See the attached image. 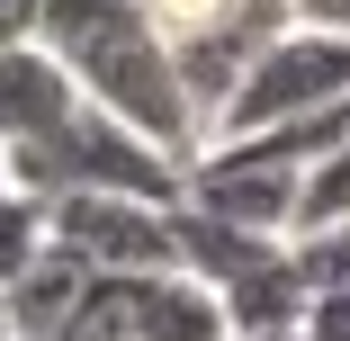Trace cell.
Instances as JSON below:
<instances>
[{
    "label": "cell",
    "instance_id": "3",
    "mask_svg": "<svg viewBox=\"0 0 350 341\" xmlns=\"http://www.w3.org/2000/svg\"><path fill=\"white\" fill-rule=\"evenodd\" d=\"M350 108V36H323V27H288L252 72L234 81L225 117L206 144H243V135H278V126H306V117H332Z\"/></svg>",
    "mask_w": 350,
    "mask_h": 341
},
{
    "label": "cell",
    "instance_id": "12",
    "mask_svg": "<svg viewBox=\"0 0 350 341\" xmlns=\"http://www.w3.org/2000/svg\"><path fill=\"white\" fill-rule=\"evenodd\" d=\"M323 225H350V135H341V144L306 171V189H297V234H323Z\"/></svg>",
    "mask_w": 350,
    "mask_h": 341
},
{
    "label": "cell",
    "instance_id": "18",
    "mask_svg": "<svg viewBox=\"0 0 350 341\" xmlns=\"http://www.w3.org/2000/svg\"><path fill=\"white\" fill-rule=\"evenodd\" d=\"M0 341H10V297H0Z\"/></svg>",
    "mask_w": 350,
    "mask_h": 341
},
{
    "label": "cell",
    "instance_id": "5",
    "mask_svg": "<svg viewBox=\"0 0 350 341\" xmlns=\"http://www.w3.org/2000/svg\"><path fill=\"white\" fill-rule=\"evenodd\" d=\"M297 189H306V171H278V162H260L252 144H206L198 162H189V207H206V216H225V225H243V234H269V243H288L297 234Z\"/></svg>",
    "mask_w": 350,
    "mask_h": 341
},
{
    "label": "cell",
    "instance_id": "7",
    "mask_svg": "<svg viewBox=\"0 0 350 341\" xmlns=\"http://www.w3.org/2000/svg\"><path fill=\"white\" fill-rule=\"evenodd\" d=\"M288 243H269V234H243V225H225V216H206V207H171V269H189V279H206V288H234V279H252L260 260H278Z\"/></svg>",
    "mask_w": 350,
    "mask_h": 341
},
{
    "label": "cell",
    "instance_id": "6",
    "mask_svg": "<svg viewBox=\"0 0 350 341\" xmlns=\"http://www.w3.org/2000/svg\"><path fill=\"white\" fill-rule=\"evenodd\" d=\"M72 117H81V81L45 45H10L0 54V153H27L45 135H63Z\"/></svg>",
    "mask_w": 350,
    "mask_h": 341
},
{
    "label": "cell",
    "instance_id": "16",
    "mask_svg": "<svg viewBox=\"0 0 350 341\" xmlns=\"http://www.w3.org/2000/svg\"><path fill=\"white\" fill-rule=\"evenodd\" d=\"M36 18H45V0H0V54L36 45Z\"/></svg>",
    "mask_w": 350,
    "mask_h": 341
},
{
    "label": "cell",
    "instance_id": "15",
    "mask_svg": "<svg viewBox=\"0 0 350 341\" xmlns=\"http://www.w3.org/2000/svg\"><path fill=\"white\" fill-rule=\"evenodd\" d=\"M144 10H153V27H162V36H189V27H206V18H216L225 0H144Z\"/></svg>",
    "mask_w": 350,
    "mask_h": 341
},
{
    "label": "cell",
    "instance_id": "13",
    "mask_svg": "<svg viewBox=\"0 0 350 341\" xmlns=\"http://www.w3.org/2000/svg\"><path fill=\"white\" fill-rule=\"evenodd\" d=\"M297 279L306 297H350V225H323V234H297Z\"/></svg>",
    "mask_w": 350,
    "mask_h": 341
},
{
    "label": "cell",
    "instance_id": "10",
    "mask_svg": "<svg viewBox=\"0 0 350 341\" xmlns=\"http://www.w3.org/2000/svg\"><path fill=\"white\" fill-rule=\"evenodd\" d=\"M297 314H306L297 251L260 260L252 279H234V288H225V323H234V341H278V332H297Z\"/></svg>",
    "mask_w": 350,
    "mask_h": 341
},
{
    "label": "cell",
    "instance_id": "14",
    "mask_svg": "<svg viewBox=\"0 0 350 341\" xmlns=\"http://www.w3.org/2000/svg\"><path fill=\"white\" fill-rule=\"evenodd\" d=\"M297 341H350V297H306Z\"/></svg>",
    "mask_w": 350,
    "mask_h": 341
},
{
    "label": "cell",
    "instance_id": "19",
    "mask_svg": "<svg viewBox=\"0 0 350 341\" xmlns=\"http://www.w3.org/2000/svg\"><path fill=\"white\" fill-rule=\"evenodd\" d=\"M0 189H10V153H0Z\"/></svg>",
    "mask_w": 350,
    "mask_h": 341
},
{
    "label": "cell",
    "instance_id": "20",
    "mask_svg": "<svg viewBox=\"0 0 350 341\" xmlns=\"http://www.w3.org/2000/svg\"><path fill=\"white\" fill-rule=\"evenodd\" d=\"M278 341H297V332H278Z\"/></svg>",
    "mask_w": 350,
    "mask_h": 341
},
{
    "label": "cell",
    "instance_id": "2",
    "mask_svg": "<svg viewBox=\"0 0 350 341\" xmlns=\"http://www.w3.org/2000/svg\"><path fill=\"white\" fill-rule=\"evenodd\" d=\"M10 189H27V197H144V207H180L189 162H171L162 144H144L135 126H117L108 108L81 99V117L63 135L10 153Z\"/></svg>",
    "mask_w": 350,
    "mask_h": 341
},
{
    "label": "cell",
    "instance_id": "8",
    "mask_svg": "<svg viewBox=\"0 0 350 341\" xmlns=\"http://www.w3.org/2000/svg\"><path fill=\"white\" fill-rule=\"evenodd\" d=\"M135 341H234L225 297L189 279V269H153L144 297H135Z\"/></svg>",
    "mask_w": 350,
    "mask_h": 341
},
{
    "label": "cell",
    "instance_id": "4",
    "mask_svg": "<svg viewBox=\"0 0 350 341\" xmlns=\"http://www.w3.org/2000/svg\"><path fill=\"white\" fill-rule=\"evenodd\" d=\"M45 234L54 251H72L81 269H108V279L171 269V207H144V197H45Z\"/></svg>",
    "mask_w": 350,
    "mask_h": 341
},
{
    "label": "cell",
    "instance_id": "11",
    "mask_svg": "<svg viewBox=\"0 0 350 341\" xmlns=\"http://www.w3.org/2000/svg\"><path fill=\"white\" fill-rule=\"evenodd\" d=\"M45 197H27V189H0V297H10L27 269L45 260Z\"/></svg>",
    "mask_w": 350,
    "mask_h": 341
},
{
    "label": "cell",
    "instance_id": "17",
    "mask_svg": "<svg viewBox=\"0 0 350 341\" xmlns=\"http://www.w3.org/2000/svg\"><path fill=\"white\" fill-rule=\"evenodd\" d=\"M297 27H323V36H350V0H297Z\"/></svg>",
    "mask_w": 350,
    "mask_h": 341
},
{
    "label": "cell",
    "instance_id": "1",
    "mask_svg": "<svg viewBox=\"0 0 350 341\" xmlns=\"http://www.w3.org/2000/svg\"><path fill=\"white\" fill-rule=\"evenodd\" d=\"M36 45L81 81L90 108H108L117 126H135L171 162H198L206 153V135L189 117V90L171 72V36L153 27L144 0H45Z\"/></svg>",
    "mask_w": 350,
    "mask_h": 341
},
{
    "label": "cell",
    "instance_id": "9",
    "mask_svg": "<svg viewBox=\"0 0 350 341\" xmlns=\"http://www.w3.org/2000/svg\"><path fill=\"white\" fill-rule=\"evenodd\" d=\"M90 279H99V269H81L72 251L45 243V260L10 288V341H63V323L81 314V288H90Z\"/></svg>",
    "mask_w": 350,
    "mask_h": 341
}]
</instances>
